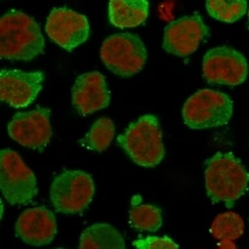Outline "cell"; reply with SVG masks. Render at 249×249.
I'll return each mask as SVG.
<instances>
[{
    "instance_id": "obj_7",
    "label": "cell",
    "mask_w": 249,
    "mask_h": 249,
    "mask_svg": "<svg viewBox=\"0 0 249 249\" xmlns=\"http://www.w3.org/2000/svg\"><path fill=\"white\" fill-rule=\"evenodd\" d=\"M95 190L89 174L81 170H67L53 179L50 197L57 212L75 214L87 208Z\"/></svg>"
},
{
    "instance_id": "obj_20",
    "label": "cell",
    "mask_w": 249,
    "mask_h": 249,
    "mask_svg": "<svg viewBox=\"0 0 249 249\" xmlns=\"http://www.w3.org/2000/svg\"><path fill=\"white\" fill-rule=\"evenodd\" d=\"M130 219L136 229L149 232L158 231L162 224L160 209L149 204H142L132 208Z\"/></svg>"
},
{
    "instance_id": "obj_8",
    "label": "cell",
    "mask_w": 249,
    "mask_h": 249,
    "mask_svg": "<svg viewBox=\"0 0 249 249\" xmlns=\"http://www.w3.org/2000/svg\"><path fill=\"white\" fill-rule=\"evenodd\" d=\"M203 75L211 84L237 86L243 83L249 72L244 55L229 47L211 49L203 59Z\"/></svg>"
},
{
    "instance_id": "obj_11",
    "label": "cell",
    "mask_w": 249,
    "mask_h": 249,
    "mask_svg": "<svg viewBox=\"0 0 249 249\" xmlns=\"http://www.w3.org/2000/svg\"><path fill=\"white\" fill-rule=\"evenodd\" d=\"M50 114L51 110L45 108L17 113L7 127L9 135L23 146L44 148L52 136Z\"/></svg>"
},
{
    "instance_id": "obj_22",
    "label": "cell",
    "mask_w": 249,
    "mask_h": 249,
    "mask_svg": "<svg viewBox=\"0 0 249 249\" xmlns=\"http://www.w3.org/2000/svg\"><path fill=\"white\" fill-rule=\"evenodd\" d=\"M248 18H249V12H248Z\"/></svg>"
},
{
    "instance_id": "obj_16",
    "label": "cell",
    "mask_w": 249,
    "mask_h": 249,
    "mask_svg": "<svg viewBox=\"0 0 249 249\" xmlns=\"http://www.w3.org/2000/svg\"><path fill=\"white\" fill-rule=\"evenodd\" d=\"M82 249H124L125 244L124 237L112 225L97 223L88 227L80 238Z\"/></svg>"
},
{
    "instance_id": "obj_5",
    "label": "cell",
    "mask_w": 249,
    "mask_h": 249,
    "mask_svg": "<svg viewBox=\"0 0 249 249\" xmlns=\"http://www.w3.org/2000/svg\"><path fill=\"white\" fill-rule=\"evenodd\" d=\"M101 58L113 73L122 77L135 75L142 70L147 61L144 44L135 34H114L103 42Z\"/></svg>"
},
{
    "instance_id": "obj_19",
    "label": "cell",
    "mask_w": 249,
    "mask_h": 249,
    "mask_svg": "<svg viewBox=\"0 0 249 249\" xmlns=\"http://www.w3.org/2000/svg\"><path fill=\"white\" fill-rule=\"evenodd\" d=\"M114 134L115 125L112 121L102 118L92 125L83 141L90 149L101 152L108 148L114 139Z\"/></svg>"
},
{
    "instance_id": "obj_12",
    "label": "cell",
    "mask_w": 249,
    "mask_h": 249,
    "mask_svg": "<svg viewBox=\"0 0 249 249\" xmlns=\"http://www.w3.org/2000/svg\"><path fill=\"white\" fill-rule=\"evenodd\" d=\"M44 74L41 71L24 72L1 70L0 98L11 107L24 108L33 103L43 88Z\"/></svg>"
},
{
    "instance_id": "obj_13",
    "label": "cell",
    "mask_w": 249,
    "mask_h": 249,
    "mask_svg": "<svg viewBox=\"0 0 249 249\" xmlns=\"http://www.w3.org/2000/svg\"><path fill=\"white\" fill-rule=\"evenodd\" d=\"M15 231L27 244L34 247L49 245L57 233L54 214L44 207L28 209L19 216Z\"/></svg>"
},
{
    "instance_id": "obj_15",
    "label": "cell",
    "mask_w": 249,
    "mask_h": 249,
    "mask_svg": "<svg viewBox=\"0 0 249 249\" xmlns=\"http://www.w3.org/2000/svg\"><path fill=\"white\" fill-rule=\"evenodd\" d=\"M149 13L147 0H110L108 17L119 28L139 26L146 20Z\"/></svg>"
},
{
    "instance_id": "obj_18",
    "label": "cell",
    "mask_w": 249,
    "mask_h": 249,
    "mask_svg": "<svg viewBox=\"0 0 249 249\" xmlns=\"http://www.w3.org/2000/svg\"><path fill=\"white\" fill-rule=\"evenodd\" d=\"M206 5L207 11L213 18L233 23L246 13L247 0H206Z\"/></svg>"
},
{
    "instance_id": "obj_3",
    "label": "cell",
    "mask_w": 249,
    "mask_h": 249,
    "mask_svg": "<svg viewBox=\"0 0 249 249\" xmlns=\"http://www.w3.org/2000/svg\"><path fill=\"white\" fill-rule=\"evenodd\" d=\"M117 142L136 164L143 167L158 165L165 154L161 128L153 115H144L131 123Z\"/></svg>"
},
{
    "instance_id": "obj_1",
    "label": "cell",
    "mask_w": 249,
    "mask_h": 249,
    "mask_svg": "<svg viewBox=\"0 0 249 249\" xmlns=\"http://www.w3.org/2000/svg\"><path fill=\"white\" fill-rule=\"evenodd\" d=\"M205 181L207 195L213 204L225 203L231 208L245 194L249 174L232 153H216L206 162Z\"/></svg>"
},
{
    "instance_id": "obj_6",
    "label": "cell",
    "mask_w": 249,
    "mask_h": 249,
    "mask_svg": "<svg viewBox=\"0 0 249 249\" xmlns=\"http://www.w3.org/2000/svg\"><path fill=\"white\" fill-rule=\"evenodd\" d=\"M0 187L11 205H28L37 195V179L16 151L3 149L0 154Z\"/></svg>"
},
{
    "instance_id": "obj_4",
    "label": "cell",
    "mask_w": 249,
    "mask_h": 249,
    "mask_svg": "<svg viewBox=\"0 0 249 249\" xmlns=\"http://www.w3.org/2000/svg\"><path fill=\"white\" fill-rule=\"evenodd\" d=\"M233 110L232 101L227 94L204 89L186 101L182 115L186 125L191 129H204L227 124Z\"/></svg>"
},
{
    "instance_id": "obj_14",
    "label": "cell",
    "mask_w": 249,
    "mask_h": 249,
    "mask_svg": "<svg viewBox=\"0 0 249 249\" xmlns=\"http://www.w3.org/2000/svg\"><path fill=\"white\" fill-rule=\"evenodd\" d=\"M110 94L105 77L99 72L82 74L76 80L72 89V103L83 116L107 108Z\"/></svg>"
},
{
    "instance_id": "obj_2",
    "label": "cell",
    "mask_w": 249,
    "mask_h": 249,
    "mask_svg": "<svg viewBox=\"0 0 249 249\" xmlns=\"http://www.w3.org/2000/svg\"><path fill=\"white\" fill-rule=\"evenodd\" d=\"M1 51L3 59L29 61L45 49V39L33 17L11 10L1 18Z\"/></svg>"
},
{
    "instance_id": "obj_10",
    "label": "cell",
    "mask_w": 249,
    "mask_h": 249,
    "mask_svg": "<svg viewBox=\"0 0 249 249\" xmlns=\"http://www.w3.org/2000/svg\"><path fill=\"white\" fill-rule=\"evenodd\" d=\"M209 36V28L200 15L195 13L170 22L164 29L162 47L167 53L180 57L194 53Z\"/></svg>"
},
{
    "instance_id": "obj_17",
    "label": "cell",
    "mask_w": 249,
    "mask_h": 249,
    "mask_svg": "<svg viewBox=\"0 0 249 249\" xmlns=\"http://www.w3.org/2000/svg\"><path fill=\"white\" fill-rule=\"evenodd\" d=\"M244 227V222L239 214L227 212L214 218L211 231L213 236L216 239L234 241L242 236Z\"/></svg>"
},
{
    "instance_id": "obj_21",
    "label": "cell",
    "mask_w": 249,
    "mask_h": 249,
    "mask_svg": "<svg viewBox=\"0 0 249 249\" xmlns=\"http://www.w3.org/2000/svg\"><path fill=\"white\" fill-rule=\"evenodd\" d=\"M133 246L139 249H176L179 245L170 237L148 236L145 238L137 239Z\"/></svg>"
},
{
    "instance_id": "obj_9",
    "label": "cell",
    "mask_w": 249,
    "mask_h": 249,
    "mask_svg": "<svg viewBox=\"0 0 249 249\" xmlns=\"http://www.w3.org/2000/svg\"><path fill=\"white\" fill-rule=\"evenodd\" d=\"M45 30L51 40L69 52L84 43L89 35L86 17L66 7L51 11Z\"/></svg>"
}]
</instances>
